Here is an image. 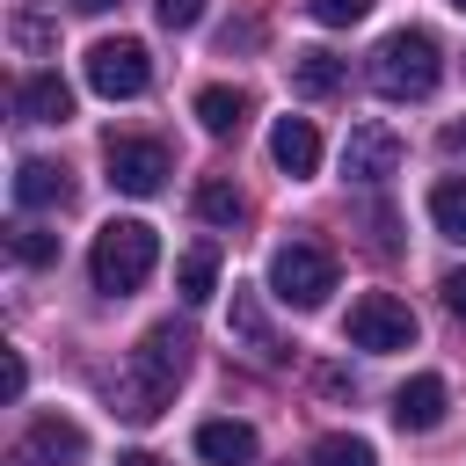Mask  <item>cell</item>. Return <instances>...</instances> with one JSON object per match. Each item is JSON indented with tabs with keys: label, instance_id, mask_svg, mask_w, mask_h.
Instances as JSON below:
<instances>
[{
	"label": "cell",
	"instance_id": "cell-1",
	"mask_svg": "<svg viewBox=\"0 0 466 466\" xmlns=\"http://www.w3.org/2000/svg\"><path fill=\"white\" fill-rule=\"evenodd\" d=\"M189 328H175V320H160V328H146L138 335V350H131V364H124V386H116V408L131 415V422H153L167 400H175V386L189 379Z\"/></svg>",
	"mask_w": 466,
	"mask_h": 466
},
{
	"label": "cell",
	"instance_id": "cell-2",
	"mask_svg": "<svg viewBox=\"0 0 466 466\" xmlns=\"http://www.w3.org/2000/svg\"><path fill=\"white\" fill-rule=\"evenodd\" d=\"M364 80L386 95V102H422L437 80H444V51L430 29H393L379 36V51L364 58Z\"/></svg>",
	"mask_w": 466,
	"mask_h": 466
},
{
	"label": "cell",
	"instance_id": "cell-3",
	"mask_svg": "<svg viewBox=\"0 0 466 466\" xmlns=\"http://www.w3.org/2000/svg\"><path fill=\"white\" fill-rule=\"evenodd\" d=\"M153 262H160V240H153V226H146V218H109V226L95 233V255H87L95 291H109V299L138 291V284L153 277Z\"/></svg>",
	"mask_w": 466,
	"mask_h": 466
},
{
	"label": "cell",
	"instance_id": "cell-4",
	"mask_svg": "<svg viewBox=\"0 0 466 466\" xmlns=\"http://www.w3.org/2000/svg\"><path fill=\"white\" fill-rule=\"evenodd\" d=\"M269 291H277L284 306H299V313L328 306V291H335V255H328L320 240H284V248L269 255Z\"/></svg>",
	"mask_w": 466,
	"mask_h": 466
},
{
	"label": "cell",
	"instance_id": "cell-5",
	"mask_svg": "<svg viewBox=\"0 0 466 466\" xmlns=\"http://www.w3.org/2000/svg\"><path fill=\"white\" fill-rule=\"evenodd\" d=\"M146 80H153V58H146L138 36H102V44H87V87H95L102 102H131V95H146Z\"/></svg>",
	"mask_w": 466,
	"mask_h": 466
},
{
	"label": "cell",
	"instance_id": "cell-6",
	"mask_svg": "<svg viewBox=\"0 0 466 466\" xmlns=\"http://www.w3.org/2000/svg\"><path fill=\"white\" fill-rule=\"evenodd\" d=\"M342 335H350V350H371V357H386V350H408V342H415V313H408L393 291H364V299L350 306Z\"/></svg>",
	"mask_w": 466,
	"mask_h": 466
},
{
	"label": "cell",
	"instance_id": "cell-7",
	"mask_svg": "<svg viewBox=\"0 0 466 466\" xmlns=\"http://www.w3.org/2000/svg\"><path fill=\"white\" fill-rule=\"evenodd\" d=\"M102 160H109V182H116L124 197H153V189L167 182V146H160V138H109Z\"/></svg>",
	"mask_w": 466,
	"mask_h": 466
},
{
	"label": "cell",
	"instance_id": "cell-8",
	"mask_svg": "<svg viewBox=\"0 0 466 466\" xmlns=\"http://www.w3.org/2000/svg\"><path fill=\"white\" fill-rule=\"evenodd\" d=\"M400 167V138L386 131V124H357L350 138H342V175L350 182H386Z\"/></svg>",
	"mask_w": 466,
	"mask_h": 466
},
{
	"label": "cell",
	"instance_id": "cell-9",
	"mask_svg": "<svg viewBox=\"0 0 466 466\" xmlns=\"http://www.w3.org/2000/svg\"><path fill=\"white\" fill-rule=\"evenodd\" d=\"M22 459H36V466H80L87 459V430L66 422V415H36L29 437H22Z\"/></svg>",
	"mask_w": 466,
	"mask_h": 466
},
{
	"label": "cell",
	"instance_id": "cell-10",
	"mask_svg": "<svg viewBox=\"0 0 466 466\" xmlns=\"http://www.w3.org/2000/svg\"><path fill=\"white\" fill-rule=\"evenodd\" d=\"M15 204L22 211H66L73 204V175L58 160H15Z\"/></svg>",
	"mask_w": 466,
	"mask_h": 466
},
{
	"label": "cell",
	"instance_id": "cell-11",
	"mask_svg": "<svg viewBox=\"0 0 466 466\" xmlns=\"http://www.w3.org/2000/svg\"><path fill=\"white\" fill-rule=\"evenodd\" d=\"M15 116L22 124H66L73 116V87L58 73H22L15 80Z\"/></svg>",
	"mask_w": 466,
	"mask_h": 466
},
{
	"label": "cell",
	"instance_id": "cell-12",
	"mask_svg": "<svg viewBox=\"0 0 466 466\" xmlns=\"http://www.w3.org/2000/svg\"><path fill=\"white\" fill-rule=\"evenodd\" d=\"M444 408H451V393H444V379H437V371H415V379L393 393V422H400V430H415V437H422V430H437V422H444Z\"/></svg>",
	"mask_w": 466,
	"mask_h": 466
},
{
	"label": "cell",
	"instance_id": "cell-13",
	"mask_svg": "<svg viewBox=\"0 0 466 466\" xmlns=\"http://www.w3.org/2000/svg\"><path fill=\"white\" fill-rule=\"evenodd\" d=\"M269 160L299 182V175H313L320 167V131L306 124V116H277V131H269Z\"/></svg>",
	"mask_w": 466,
	"mask_h": 466
},
{
	"label": "cell",
	"instance_id": "cell-14",
	"mask_svg": "<svg viewBox=\"0 0 466 466\" xmlns=\"http://www.w3.org/2000/svg\"><path fill=\"white\" fill-rule=\"evenodd\" d=\"M255 430L248 422H204L197 430V459H211V466H255Z\"/></svg>",
	"mask_w": 466,
	"mask_h": 466
},
{
	"label": "cell",
	"instance_id": "cell-15",
	"mask_svg": "<svg viewBox=\"0 0 466 466\" xmlns=\"http://www.w3.org/2000/svg\"><path fill=\"white\" fill-rule=\"evenodd\" d=\"M291 87H299L306 102H328V95L342 87V58L320 51V44H313V51H291Z\"/></svg>",
	"mask_w": 466,
	"mask_h": 466
},
{
	"label": "cell",
	"instance_id": "cell-16",
	"mask_svg": "<svg viewBox=\"0 0 466 466\" xmlns=\"http://www.w3.org/2000/svg\"><path fill=\"white\" fill-rule=\"evenodd\" d=\"M197 124H204L211 138H233V131L248 124V95H240V87H197Z\"/></svg>",
	"mask_w": 466,
	"mask_h": 466
},
{
	"label": "cell",
	"instance_id": "cell-17",
	"mask_svg": "<svg viewBox=\"0 0 466 466\" xmlns=\"http://www.w3.org/2000/svg\"><path fill=\"white\" fill-rule=\"evenodd\" d=\"M175 291H182L189 306H204V299L218 291V248H211V240H197V248L175 262Z\"/></svg>",
	"mask_w": 466,
	"mask_h": 466
},
{
	"label": "cell",
	"instance_id": "cell-18",
	"mask_svg": "<svg viewBox=\"0 0 466 466\" xmlns=\"http://www.w3.org/2000/svg\"><path fill=\"white\" fill-rule=\"evenodd\" d=\"M233 335H240L255 357H284V342L269 335V320H262V306H255V291H248V284H233Z\"/></svg>",
	"mask_w": 466,
	"mask_h": 466
},
{
	"label": "cell",
	"instance_id": "cell-19",
	"mask_svg": "<svg viewBox=\"0 0 466 466\" xmlns=\"http://www.w3.org/2000/svg\"><path fill=\"white\" fill-rule=\"evenodd\" d=\"M197 218H204V226H240V218H248V197H240L226 175H211V182H197Z\"/></svg>",
	"mask_w": 466,
	"mask_h": 466
},
{
	"label": "cell",
	"instance_id": "cell-20",
	"mask_svg": "<svg viewBox=\"0 0 466 466\" xmlns=\"http://www.w3.org/2000/svg\"><path fill=\"white\" fill-rule=\"evenodd\" d=\"M430 218H437V233H444V240H459V248H466V175H444V182L430 189Z\"/></svg>",
	"mask_w": 466,
	"mask_h": 466
},
{
	"label": "cell",
	"instance_id": "cell-21",
	"mask_svg": "<svg viewBox=\"0 0 466 466\" xmlns=\"http://www.w3.org/2000/svg\"><path fill=\"white\" fill-rule=\"evenodd\" d=\"M313 466H379V459H371V444H364V437H350V430H328V437L313 444Z\"/></svg>",
	"mask_w": 466,
	"mask_h": 466
},
{
	"label": "cell",
	"instance_id": "cell-22",
	"mask_svg": "<svg viewBox=\"0 0 466 466\" xmlns=\"http://www.w3.org/2000/svg\"><path fill=\"white\" fill-rule=\"evenodd\" d=\"M7 248L29 262V269H44V262H58V233H44V226H15L7 233Z\"/></svg>",
	"mask_w": 466,
	"mask_h": 466
},
{
	"label": "cell",
	"instance_id": "cell-23",
	"mask_svg": "<svg viewBox=\"0 0 466 466\" xmlns=\"http://www.w3.org/2000/svg\"><path fill=\"white\" fill-rule=\"evenodd\" d=\"M364 15H371V0H313V22H328V29H350Z\"/></svg>",
	"mask_w": 466,
	"mask_h": 466
},
{
	"label": "cell",
	"instance_id": "cell-24",
	"mask_svg": "<svg viewBox=\"0 0 466 466\" xmlns=\"http://www.w3.org/2000/svg\"><path fill=\"white\" fill-rule=\"evenodd\" d=\"M153 15H160L167 29H197V22H204V0H153Z\"/></svg>",
	"mask_w": 466,
	"mask_h": 466
},
{
	"label": "cell",
	"instance_id": "cell-25",
	"mask_svg": "<svg viewBox=\"0 0 466 466\" xmlns=\"http://www.w3.org/2000/svg\"><path fill=\"white\" fill-rule=\"evenodd\" d=\"M15 44L22 51H51V22L44 15H15Z\"/></svg>",
	"mask_w": 466,
	"mask_h": 466
},
{
	"label": "cell",
	"instance_id": "cell-26",
	"mask_svg": "<svg viewBox=\"0 0 466 466\" xmlns=\"http://www.w3.org/2000/svg\"><path fill=\"white\" fill-rule=\"evenodd\" d=\"M22 379H29V371H22V357H15V350H7V364H0V393H7V400H15V393H22Z\"/></svg>",
	"mask_w": 466,
	"mask_h": 466
},
{
	"label": "cell",
	"instance_id": "cell-27",
	"mask_svg": "<svg viewBox=\"0 0 466 466\" xmlns=\"http://www.w3.org/2000/svg\"><path fill=\"white\" fill-rule=\"evenodd\" d=\"M444 306L466 320V269H451V277H444Z\"/></svg>",
	"mask_w": 466,
	"mask_h": 466
},
{
	"label": "cell",
	"instance_id": "cell-28",
	"mask_svg": "<svg viewBox=\"0 0 466 466\" xmlns=\"http://www.w3.org/2000/svg\"><path fill=\"white\" fill-rule=\"evenodd\" d=\"M116 466H160V459H153V451H124Z\"/></svg>",
	"mask_w": 466,
	"mask_h": 466
},
{
	"label": "cell",
	"instance_id": "cell-29",
	"mask_svg": "<svg viewBox=\"0 0 466 466\" xmlns=\"http://www.w3.org/2000/svg\"><path fill=\"white\" fill-rule=\"evenodd\" d=\"M73 7H80V15H102V7H116V0H73Z\"/></svg>",
	"mask_w": 466,
	"mask_h": 466
},
{
	"label": "cell",
	"instance_id": "cell-30",
	"mask_svg": "<svg viewBox=\"0 0 466 466\" xmlns=\"http://www.w3.org/2000/svg\"><path fill=\"white\" fill-rule=\"evenodd\" d=\"M451 7H459V15H466V0H451Z\"/></svg>",
	"mask_w": 466,
	"mask_h": 466
}]
</instances>
